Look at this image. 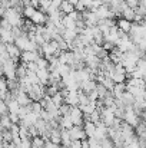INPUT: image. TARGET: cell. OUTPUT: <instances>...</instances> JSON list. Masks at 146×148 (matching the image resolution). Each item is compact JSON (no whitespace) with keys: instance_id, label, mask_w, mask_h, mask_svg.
<instances>
[{"instance_id":"1","label":"cell","mask_w":146,"mask_h":148,"mask_svg":"<svg viewBox=\"0 0 146 148\" xmlns=\"http://www.w3.org/2000/svg\"><path fill=\"white\" fill-rule=\"evenodd\" d=\"M3 19H6L12 27H23L24 25V17H22V13L17 12L14 7L12 9H7V12L4 13Z\"/></svg>"},{"instance_id":"2","label":"cell","mask_w":146,"mask_h":148,"mask_svg":"<svg viewBox=\"0 0 146 148\" xmlns=\"http://www.w3.org/2000/svg\"><path fill=\"white\" fill-rule=\"evenodd\" d=\"M126 124H129L130 127L136 128L142 121H141V115L133 109V106H128L126 108V114H125V119H123Z\"/></svg>"},{"instance_id":"3","label":"cell","mask_w":146,"mask_h":148,"mask_svg":"<svg viewBox=\"0 0 146 148\" xmlns=\"http://www.w3.org/2000/svg\"><path fill=\"white\" fill-rule=\"evenodd\" d=\"M69 115H70L75 127H83L85 125V114H83V111L79 106H72Z\"/></svg>"},{"instance_id":"4","label":"cell","mask_w":146,"mask_h":148,"mask_svg":"<svg viewBox=\"0 0 146 148\" xmlns=\"http://www.w3.org/2000/svg\"><path fill=\"white\" fill-rule=\"evenodd\" d=\"M82 14H83V20H85V23H86L88 27H95V26L99 25V17L96 16L95 12H92V10H85Z\"/></svg>"},{"instance_id":"5","label":"cell","mask_w":146,"mask_h":148,"mask_svg":"<svg viewBox=\"0 0 146 148\" xmlns=\"http://www.w3.org/2000/svg\"><path fill=\"white\" fill-rule=\"evenodd\" d=\"M69 132H70V137L73 141H85L88 138L83 127H73L72 130H69Z\"/></svg>"},{"instance_id":"6","label":"cell","mask_w":146,"mask_h":148,"mask_svg":"<svg viewBox=\"0 0 146 148\" xmlns=\"http://www.w3.org/2000/svg\"><path fill=\"white\" fill-rule=\"evenodd\" d=\"M36 26H45L46 23H48L49 20V16L45 13V12H42V10H37L36 13H35V16L30 19Z\"/></svg>"},{"instance_id":"7","label":"cell","mask_w":146,"mask_h":148,"mask_svg":"<svg viewBox=\"0 0 146 148\" xmlns=\"http://www.w3.org/2000/svg\"><path fill=\"white\" fill-rule=\"evenodd\" d=\"M65 103H67L70 106H79V91L77 92L69 91V94L65 97Z\"/></svg>"},{"instance_id":"8","label":"cell","mask_w":146,"mask_h":148,"mask_svg":"<svg viewBox=\"0 0 146 148\" xmlns=\"http://www.w3.org/2000/svg\"><path fill=\"white\" fill-rule=\"evenodd\" d=\"M132 26H133V23H132V22H129V20H126V19H123V17L117 20V27H119V30H122V32H123V33H126V35H129V33H130Z\"/></svg>"},{"instance_id":"9","label":"cell","mask_w":146,"mask_h":148,"mask_svg":"<svg viewBox=\"0 0 146 148\" xmlns=\"http://www.w3.org/2000/svg\"><path fill=\"white\" fill-rule=\"evenodd\" d=\"M96 86H97V82L90 79V81H86V82L80 84V91L85 92V94H90V92H93L96 89Z\"/></svg>"},{"instance_id":"10","label":"cell","mask_w":146,"mask_h":148,"mask_svg":"<svg viewBox=\"0 0 146 148\" xmlns=\"http://www.w3.org/2000/svg\"><path fill=\"white\" fill-rule=\"evenodd\" d=\"M37 78H39V82L40 85H49V81H50V71L49 69H39L37 71Z\"/></svg>"},{"instance_id":"11","label":"cell","mask_w":146,"mask_h":148,"mask_svg":"<svg viewBox=\"0 0 146 148\" xmlns=\"http://www.w3.org/2000/svg\"><path fill=\"white\" fill-rule=\"evenodd\" d=\"M96 128L97 125L90 122V121H85V125H83V130L88 135V138H95V134H96Z\"/></svg>"},{"instance_id":"12","label":"cell","mask_w":146,"mask_h":148,"mask_svg":"<svg viewBox=\"0 0 146 148\" xmlns=\"http://www.w3.org/2000/svg\"><path fill=\"white\" fill-rule=\"evenodd\" d=\"M126 91H128L126 82H125V84H115V88H113V91H112V95H113L116 99H120L122 95H123Z\"/></svg>"},{"instance_id":"13","label":"cell","mask_w":146,"mask_h":148,"mask_svg":"<svg viewBox=\"0 0 146 148\" xmlns=\"http://www.w3.org/2000/svg\"><path fill=\"white\" fill-rule=\"evenodd\" d=\"M59 125H60L62 130H72V128L75 127V125H73V121H72V118H70V115H63V116H60Z\"/></svg>"},{"instance_id":"14","label":"cell","mask_w":146,"mask_h":148,"mask_svg":"<svg viewBox=\"0 0 146 148\" xmlns=\"http://www.w3.org/2000/svg\"><path fill=\"white\" fill-rule=\"evenodd\" d=\"M75 10H76V7H75L72 3H69L67 0H63V3H62V6H60V12H62L65 16H67V14L73 13Z\"/></svg>"},{"instance_id":"15","label":"cell","mask_w":146,"mask_h":148,"mask_svg":"<svg viewBox=\"0 0 146 148\" xmlns=\"http://www.w3.org/2000/svg\"><path fill=\"white\" fill-rule=\"evenodd\" d=\"M122 17L133 23L135 19H136V10H133V9H130V7H126V9L122 12Z\"/></svg>"},{"instance_id":"16","label":"cell","mask_w":146,"mask_h":148,"mask_svg":"<svg viewBox=\"0 0 146 148\" xmlns=\"http://www.w3.org/2000/svg\"><path fill=\"white\" fill-rule=\"evenodd\" d=\"M52 101H53V103H54L57 108H60V106L65 103V97L62 95V92H59V94H56V95L52 97Z\"/></svg>"},{"instance_id":"17","label":"cell","mask_w":146,"mask_h":148,"mask_svg":"<svg viewBox=\"0 0 146 148\" xmlns=\"http://www.w3.org/2000/svg\"><path fill=\"white\" fill-rule=\"evenodd\" d=\"M45 144H46V140L42 138V137H36V138L32 140L33 148H45Z\"/></svg>"},{"instance_id":"18","label":"cell","mask_w":146,"mask_h":148,"mask_svg":"<svg viewBox=\"0 0 146 148\" xmlns=\"http://www.w3.org/2000/svg\"><path fill=\"white\" fill-rule=\"evenodd\" d=\"M37 12V9H35L33 6H26L24 7V10H23V16L24 17H27V19H32L33 16H35V13Z\"/></svg>"},{"instance_id":"19","label":"cell","mask_w":146,"mask_h":148,"mask_svg":"<svg viewBox=\"0 0 146 148\" xmlns=\"http://www.w3.org/2000/svg\"><path fill=\"white\" fill-rule=\"evenodd\" d=\"M43 111H45V109H43V106H42L40 102H32V112H33V114H36V115L40 116Z\"/></svg>"},{"instance_id":"20","label":"cell","mask_w":146,"mask_h":148,"mask_svg":"<svg viewBox=\"0 0 146 148\" xmlns=\"http://www.w3.org/2000/svg\"><path fill=\"white\" fill-rule=\"evenodd\" d=\"M125 1H126L128 7H130L133 10H136L139 7V4H141V0H125Z\"/></svg>"},{"instance_id":"21","label":"cell","mask_w":146,"mask_h":148,"mask_svg":"<svg viewBox=\"0 0 146 148\" xmlns=\"http://www.w3.org/2000/svg\"><path fill=\"white\" fill-rule=\"evenodd\" d=\"M89 144H90V148H103L100 145V141H97L96 138H89Z\"/></svg>"},{"instance_id":"22","label":"cell","mask_w":146,"mask_h":148,"mask_svg":"<svg viewBox=\"0 0 146 148\" xmlns=\"http://www.w3.org/2000/svg\"><path fill=\"white\" fill-rule=\"evenodd\" d=\"M115 48H116V46H115L113 43H110V42H105V43H103V49H105V50H107V52L113 50Z\"/></svg>"},{"instance_id":"23","label":"cell","mask_w":146,"mask_h":148,"mask_svg":"<svg viewBox=\"0 0 146 148\" xmlns=\"http://www.w3.org/2000/svg\"><path fill=\"white\" fill-rule=\"evenodd\" d=\"M45 148H60V145H59V144H54V143H52L50 140H46Z\"/></svg>"},{"instance_id":"24","label":"cell","mask_w":146,"mask_h":148,"mask_svg":"<svg viewBox=\"0 0 146 148\" xmlns=\"http://www.w3.org/2000/svg\"><path fill=\"white\" fill-rule=\"evenodd\" d=\"M70 148H82V141H73Z\"/></svg>"},{"instance_id":"25","label":"cell","mask_w":146,"mask_h":148,"mask_svg":"<svg viewBox=\"0 0 146 148\" xmlns=\"http://www.w3.org/2000/svg\"><path fill=\"white\" fill-rule=\"evenodd\" d=\"M67 1H69V3H72L73 6H76V4H77V3H79L80 0H67Z\"/></svg>"},{"instance_id":"26","label":"cell","mask_w":146,"mask_h":148,"mask_svg":"<svg viewBox=\"0 0 146 148\" xmlns=\"http://www.w3.org/2000/svg\"><path fill=\"white\" fill-rule=\"evenodd\" d=\"M141 6H143L146 9V0H141Z\"/></svg>"},{"instance_id":"27","label":"cell","mask_w":146,"mask_h":148,"mask_svg":"<svg viewBox=\"0 0 146 148\" xmlns=\"http://www.w3.org/2000/svg\"><path fill=\"white\" fill-rule=\"evenodd\" d=\"M40 1H42V0H40Z\"/></svg>"}]
</instances>
